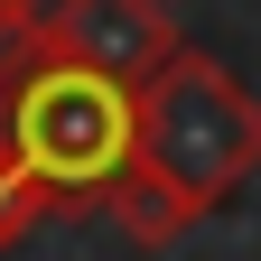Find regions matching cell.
Wrapping results in <instances>:
<instances>
[{
    "label": "cell",
    "mask_w": 261,
    "mask_h": 261,
    "mask_svg": "<svg viewBox=\"0 0 261 261\" xmlns=\"http://www.w3.org/2000/svg\"><path fill=\"white\" fill-rule=\"evenodd\" d=\"M130 168H149L205 224L224 196L261 177V93L205 47H177L149 84H130Z\"/></svg>",
    "instance_id": "1"
},
{
    "label": "cell",
    "mask_w": 261,
    "mask_h": 261,
    "mask_svg": "<svg viewBox=\"0 0 261 261\" xmlns=\"http://www.w3.org/2000/svg\"><path fill=\"white\" fill-rule=\"evenodd\" d=\"M0 130L19 140V159L47 177V196L65 215H103L112 177L130 168V84L47 56L38 75L0 103Z\"/></svg>",
    "instance_id": "2"
},
{
    "label": "cell",
    "mask_w": 261,
    "mask_h": 261,
    "mask_svg": "<svg viewBox=\"0 0 261 261\" xmlns=\"http://www.w3.org/2000/svg\"><path fill=\"white\" fill-rule=\"evenodd\" d=\"M177 47V0H47V56L93 65L112 84H149Z\"/></svg>",
    "instance_id": "3"
},
{
    "label": "cell",
    "mask_w": 261,
    "mask_h": 261,
    "mask_svg": "<svg viewBox=\"0 0 261 261\" xmlns=\"http://www.w3.org/2000/svg\"><path fill=\"white\" fill-rule=\"evenodd\" d=\"M56 215H65V205L47 196V177L28 168V159H19V140L0 130V252H10V243H28V233H38V224H56Z\"/></svg>",
    "instance_id": "4"
},
{
    "label": "cell",
    "mask_w": 261,
    "mask_h": 261,
    "mask_svg": "<svg viewBox=\"0 0 261 261\" xmlns=\"http://www.w3.org/2000/svg\"><path fill=\"white\" fill-rule=\"evenodd\" d=\"M47 65V0H0V103Z\"/></svg>",
    "instance_id": "5"
}]
</instances>
